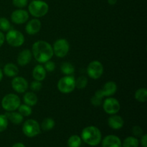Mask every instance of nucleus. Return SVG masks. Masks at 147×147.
Instances as JSON below:
<instances>
[{"mask_svg": "<svg viewBox=\"0 0 147 147\" xmlns=\"http://www.w3.org/2000/svg\"><path fill=\"white\" fill-rule=\"evenodd\" d=\"M32 53L34 59L40 63H46L54 55L53 46L43 40H39L33 44Z\"/></svg>", "mask_w": 147, "mask_h": 147, "instance_id": "nucleus-1", "label": "nucleus"}, {"mask_svg": "<svg viewBox=\"0 0 147 147\" xmlns=\"http://www.w3.org/2000/svg\"><path fill=\"white\" fill-rule=\"evenodd\" d=\"M102 134L100 131L94 126L84 128L81 133V139L87 144L96 146L101 142Z\"/></svg>", "mask_w": 147, "mask_h": 147, "instance_id": "nucleus-2", "label": "nucleus"}, {"mask_svg": "<svg viewBox=\"0 0 147 147\" xmlns=\"http://www.w3.org/2000/svg\"><path fill=\"white\" fill-rule=\"evenodd\" d=\"M29 12L36 18L44 17L49 11V6L42 0H33L28 6Z\"/></svg>", "mask_w": 147, "mask_h": 147, "instance_id": "nucleus-3", "label": "nucleus"}, {"mask_svg": "<svg viewBox=\"0 0 147 147\" xmlns=\"http://www.w3.org/2000/svg\"><path fill=\"white\" fill-rule=\"evenodd\" d=\"M20 104L21 100L20 97L14 93L7 94L1 100V106L3 109L7 112L15 111L17 109H18Z\"/></svg>", "mask_w": 147, "mask_h": 147, "instance_id": "nucleus-4", "label": "nucleus"}, {"mask_svg": "<svg viewBox=\"0 0 147 147\" xmlns=\"http://www.w3.org/2000/svg\"><path fill=\"white\" fill-rule=\"evenodd\" d=\"M76 88V79L73 76H65L60 78L57 83V89L62 93H70Z\"/></svg>", "mask_w": 147, "mask_h": 147, "instance_id": "nucleus-5", "label": "nucleus"}, {"mask_svg": "<svg viewBox=\"0 0 147 147\" xmlns=\"http://www.w3.org/2000/svg\"><path fill=\"white\" fill-rule=\"evenodd\" d=\"M22 131L27 137H34L40 134L41 128L37 121L34 119H28L22 126Z\"/></svg>", "mask_w": 147, "mask_h": 147, "instance_id": "nucleus-6", "label": "nucleus"}, {"mask_svg": "<svg viewBox=\"0 0 147 147\" xmlns=\"http://www.w3.org/2000/svg\"><path fill=\"white\" fill-rule=\"evenodd\" d=\"M5 40L10 46L18 47L22 45L24 42V36L21 32L16 30H9L7 31Z\"/></svg>", "mask_w": 147, "mask_h": 147, "instance_id": "nucleus-7", "label": "nucleus"}, {"mask_svg": "<svg viewBox=\"0 0 147 147\" xmlns=\"http://www.w3.org/2000/svg\"><path fill=\"white\" fill-rule=\"evenodd\" d=\"M53 53L57 57H64L70 50V45L68 41L64 38L58 39L54 42L53 46Z\"/></svg>", "mask_w": 147, "mask_h": 147, "instance_id": "nucleus-8", "label": "nucleus"}, {"mask_svg": "<svg viewBox=\"0 0 147 147\" xmlns=\"http://www.w3.org/2000/svg\"><path fill=\"white\" fill-rule=\"evenodd\" d=\"M103 73V66L98 60L90 62L87 67V73L90 78L97 80L100 78Z\"/></svg>", "mask_w": 147, "mask_h": 147, "instance_id": "nucleus-9", "label": "nucleus"}, {"mask_svg": "<svg viewBox=\"0 0 147 147\" xmlns=\"http://www.w3.org/2000/svg\"><path fill=\"white\" fill-rule=\"evenodd\" d=\"M103 108L104 111L109 115L116 114L120 111L121 105L115 98L109 97L103 101Z\"/></svg>", "mask_w": 147, "mask_h": 147, "instance_id": "nucleus-10", "label": "nucleus"}, {"mask_svg": "<svg viewBox=\"0 0 147 147\" xmlns=\"http://www.w3.org/2000/svg\"><path fill=\"white\" fill-rule=\"evenodd\" d=\"M11 87L17 93H23L27 91L29 84L24 78L21 76H15L11 80Z\"/></svg>", "mask_w": 147, "mask_h": 147, "instance_id": "nucleus-11", "label": "nucleus"}, {"mask_svg": "<svg viewBox=\"0 0 147 147\" xmlns=\"http://www.w3.org/2000/svg\"><path fill=\"white\" fill-rule=\"evenodd\" d=\"M29 20V14L26 10L18 9L14 10L11 14V20L13 23L17 24H22L27 22Z\"/></svg>", "mask_w": 147, "mask_h": 147, "instance_id": "nucleus-12", "label": "nucleus"}, {"mask_svg": "<svg viewBox=\"0 0 147 147\" xmlns=\"http://www.w3.org/2000/svg\"><path fill=\"white\" fill-rule=\"evenodd\" d=\"M41 27V22L38 19H32L26 24L25 31L30 35H34L40 31Z\"/></svg>", "mask_w": 147, "mask_h": 147, "instance_id": "nucleus-13", "label": "nucleus"}, {"mask_svg": "<svg viewBox=\"0 0 147 147\" xmlns=\"http://www.w3.org/2000/svg\"><path fill=\"white\" fill-rule=\"evenodd\" d=\"M103 147H122V143L120 138L115 135L106 136L102 141Z\"/></svg>", "mask_w": 147, "mask_h": 147, "instance_id": "nucleus-14", "label": "nucleus"}, {"mask_svg": "<svg viewBox=\"0 0 147 147\" xmlns=\"http://www.w3.org/2000/svg\"><path fill=\"white\" fill-rule=\"evenodd\" d=\"M32 57V53L31 50L28 49L23 50L20 52L17 57V63L20 66H25L31 62Z\"/></svg>", "mask_w": 147, "mask_h": 147, "instance_id": "nucleus-15", "label": "nucleus"}, {"mask_svg": "<svg viewBox=\"0 0 147 147\" xmlns=\"http://www.w3.org/2000/svg\"><path fill=\"white\" fill-rule=\"evenodd\" d=\"M108 123L111 129L118 130L123 127L124 125V121H123V118L119 115L113 114L109 118Z\"/></svg>", "mask_w": 147, "mask_h": 147, "instance_id": "nucleus-16", "label": "nucleus"}, {"mask_svg": "<svg viewBox=\"0 0 147 147\" xmlns=\"http://www.w3.org/2000/svg\"><path fill=\"white\" fill-rule=\"evenodd\" d=\"M103 96H111L116 93L117 90V85L113 81H109L105 83L103 88L100 89Z\"/></svg>", "mask_w": 147, "mask_h": 147, "instance_id": "nucleus-17", "label": "nucleus"}, {"mask_svg": "<svg viewBox=\"0 0 147 147\" xmlns=\"http://www.w3.org/2000/svg\"><path fill=\"white\" fill-rule=\"evenodd\" d=\"M46 70L44 66L42 65H37L34 67L32 70V77L33 78L37 81H42L45 80L46 77Z\"/></svg>", "mask_w": 147, "mask_h": 147, "instance_id": "nucleus-18", "label": "nucleus"}, {"mask_svg": "<svg viewBox=\"0 0 147 147\" xmlns=\"http://www.w3.org/2000/svg\"><path fill=\"white\" fill-rule=\"evenodd\" d=\"M5 116H7L8 121H9L11 123L16 125L20 124V123L23 121V120H24V117H23L19 112H7V113H5Z\"/></svg>", "mask_w": 147, "mask_h": 147, "instance_id": "nucleus-19", "label": "nucleus"}, {"mask_svg": "<svg viewBox=\"0 0 147 147\" xmlns=\"http://www.w3.org/2000/svg\"><path fill=\"white\" fill-rule=\"evenodd\" d=\"M4 73L8 77H15L18 75L19 69L14 63H7L4 67Z\"/></svg>", "mask_w": 147, "mask_h": 147, "instance_id": "nucleus-20", "label": "nucleus"}, {"mask_svg": "<svg viewBox=\"0 0 147 147\" xmlns=\"http://www.w3.org/2000/svg\"><path fill=\"white\" fill-rule=\"evenodd\" d=\"M23 100L25 104L30 106H33L37 104L38 98H37V95L34 92L30 91L25 93V94L23 96Z\"/></svg>", "mask_w": 147, "mask_h": 147, "instance_id": "nucleus-21", "label": "nucleus"}, {"mask_svg": "<svg viewBox=\"0 0 147 147\" xmlns=\"http://www.w3.org/2000/svg\"><path fill=\"white\" fill-rule=\"evenodd\" d=\"M135 99L141 103H145L147 100V89L145 88L138 89L134 94Z\"/></svg>", "mask_w": 147, "mask_h": 147, "instance_id": "nucleus-22", "label": "nucleus"}, {"mask_svg": "<svg viewBox=\"0 0 147 147\" xmlns=\"http://www.w3.org/2000/svg\"><path fill=\"white\" fill-rule=\"evenodd\" d=\"M55 125V122L53 120V119H52V118H46L42 122L40 128L43 131H48L52 130L54 128Z\"/></svg>", "mask_w": 147, "mask_h": 147, "instance_id": "nucleus-23", "label": "nucleus"}, {"mask_svg": "<svg viewBox=\"0 0 147 147\" xmlns=\"http://www.w3.org/2000/svg\"><path fill=\"white\" fill-rule=\"evenodd\" d=\"M60 70H61L62 73L65 76H70L75 72V67L71 63H68V62H65V63H62L61 66H60Z\"/></svg>", "mask_w": 147, "mask_h": 147, "instance_id": "nucleus-24", "label": "nucleus"}, {"mask_svg": "<svg viewBox=\"0 0 147 147\" xmlns=\"http://www.w3.org/2000/svg\"><path fill=\"white\" fill-rule=\"evenodd\" d=\"M139 140L134 136H128L124 139L122 146L123 147H138L139 146Z\"/></svg>", "mask_w": 147, "mask_h": 147, "instance_id": "nucleus-25", "label": "nucleus"}, {"mask_svg": "<svg viewBox=\"0 0 147 147\" xmlns=\"http://www.w3.org/2000/svg\"><path fill=\"white\" fill-rule=\"evenodd\" d=\"M81 143V138L78 135H73L67 140V145L69 147H80Z\"/></svg>", "mask_w": 147, "mask_h": 147, "instance_id": "nucleus-26", "label": "nucleus"}, {"mask_svg": "<svg viewBox=\"0 0 147 147\" xmlns=\"http://www.w3.org/2000/svg\"><path fill=\"white\" fill-rule=\"evenodd\" d=\"M18 112L23 116H30L32 113V109L31 106H28L27 104H20L18 108Z\"/></svg>", "mask_w": 147, "mask_h": 147, "instance_id": "nucleus-27", "label": "nucleus"}, {"mask_svg": "<svg viewBox=\"0 0 147 147\" xmlns=\"http://www.w3.org/2000/svg\"><path fill=\"white\" fill-rule=\"evenodd\" d=\"M88 80L86 76H80L76 80V88L78 89H83L87 86Z\"/></svg>", "mask_w": 147, "mask_h": 147, "instance_id": "nucleus-28", "label": "nucleus"}, {"mask_svg": "<svg viewBox=\"0 0 147 147\" xmlns=\"http://www.w3.org/2000/svg\"><path fill=\"white\" fill-rule=\"evenodd\" d=\"M11 24L9 21L5 17H0V30L4 32H7L10 30Z\"/></svg>", "mask_w": 147, "mask_h": 147, "instance_id": "nucleus-29", "label": "nucleus"}, {"mask_svg": "<svg viewBox=\"0 0 147 147\" xmlns=\"http://www.w3.org/2000/svg\"><path fill=\"white\" fill-rule=\"evenodd\" d=\"M8 119L5 114L0 115V132L4 131L8 126Z\"/></svg>", "mask_w": 147, "mask_h": 147, "instance_id": "nucleus-30", "label": "nucleus"}, {"mask_svg": "<svg viewBox=\"0 0 147 147\" xmlns=\"http://www.w3.org/2000/svg\"><path fill=\"white\" fill-rule=\"evenodd\" d=\"M30 88L32 92H38L42 88V84L40 81H37V80H34V81L32 82L30 85Z\"/></svg>", "mask_w": 147, "mask_h": 147, "instance_id": "nucleus-31", "label": "nucleus"}, {"mask_svg": "<svg viewBox=\"0 0 147 147\" xmlns=\"http://www.w3.org/2000/svg\"><path fill=\"white\" fill-rule=\"evenodd\" d=\"M12 4L14 7L19 9H22L27 5L28 0H12Z\"/></svg>", "mask_w": 147, "mask_h": 147, "instance_id": "nucleus-32", "label": "nucleus"}, {"mask_svg": "<svg viewBox=\"0 0 147 147\" xmlns=\"http://www.w3.org/2000/svg\"><path fill=\"white\" fill-rule=\"evenodd\" d=\"M45 69L47 72H53L55 69V64L51 60H48L46 63H45Z\"/></svg>", "mask_w": 147, "mask_h": 147, "instance_id": "nucleus-33", "label": "nucleus"}, {"mask_svg": "<svg viewBox=\"0 0 147 147\" xmlns=\"http://www.w3.org/2000/svg\"><path fill=\"white\" fill-rule=\"evenodd\" d=\"M90 102H91L92 105L94 106H99L101 105L102 103V99L100 98L99 97L96 96V95L93 96L90 99Z\"/></svg>", "mask_w": 147, "mask_h": 147, "instance_id": "nucleus-34", "label": "nucleus"}, {"mask_svg": "<svg viewBox=\"0 0 147 147\" xmlns=\"http://www.w3.org/2000/svg\"><path fill=\"white\" fill-rule=\"evenodd\" d=\"M132 133L136 136H142L143 135V130L140 126H135L132 129Z\"/></svg>", "mask_w": 147, "mask_h": 147, "instance_id": "nucleus-35", "label": "nucleus"}, {"mask_svg": "<svg viewBox=\"0 0 147 147\" xmlns=\"http://www.w3.org/2000/svg\"><path fill=\"white\" fill-rule=\"evenodd\" d=\"M141 144L143 147H147V135L144 134L142 136V139H141Z\"/></svg>", "mask_w": 147, "mask_h": 147, "instance_id": "nucleus-36", "label": "nucleus"}, {"mask_svg": "<svg viewBox=\"0 0 147 147\" xmlns=\"http://www.w3.org/2000/svg\"><path fill=\"white\" fill-rule=\"evenodd\" d=\"M4 41H5V36H4V34L1 32H0V47L2 46Z\"/></svg>", "mask_w": 147, "mask_h": 147, "instance_id": "nucleus-37", "label": "nucleus"}, {"mask_svg": "<svg viewBox=\"0 0 147 147\" xmlns=\"http://www.w3.org/2000/svg\"><path fill=\"white\" fill-rule=\"evenodd\" d=\"M12 147H26L25 145L24 144L21 143V142H18V143H16L13 145Z\"/></svg>", "mask_w": 147, "mask_h": 147, "instance_id": "nucleus-38", "label": "nucleus"}, {"mask_svg": "<svg viewBox=\"0 0 147 147\" xmlns=\"http://www.w3.org/2000/svg\"><path fill=\"white\" fill-rule=\"evenodd\" d=\"M118 0H108V3H109L110 5H114L117 3Z\"/></svg>", "mask_w": 147, "mask_h": 147, "instance_id": "nucleus-39", "label": "nucleus"}, {"mask_svg": "<svg viewBox=\"0 0 147 147\" xmlns=\"http://www.w3.org/2000/svg\"><path fill=\"white\" fill-rule=\"evenodd\" d=\"M2 78H3V71L1 70V69L0 68V81L2 80Z\"/></svg>", "mask_w": 147, "mask_h": 147, "instance_id": "nucleus-40", "label": "nucleus"}]
</instances>
